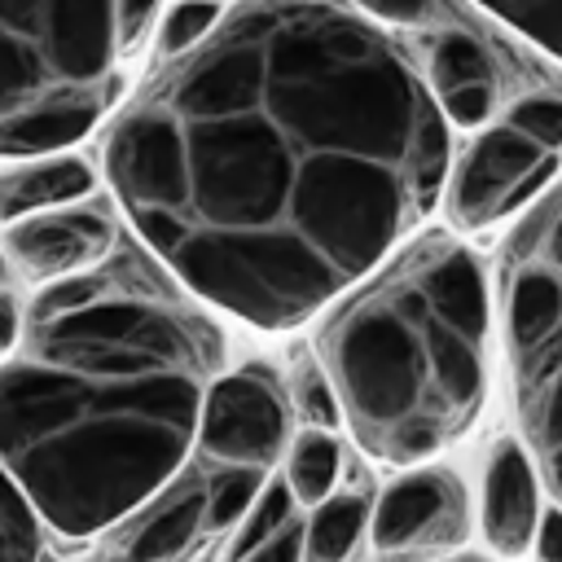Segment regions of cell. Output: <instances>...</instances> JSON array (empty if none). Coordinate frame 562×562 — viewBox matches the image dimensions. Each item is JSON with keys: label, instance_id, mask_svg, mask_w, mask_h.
<instances>
[{"label": "cell", "instance_id": "603a6c76", "mask_svg": "<svg viewBox=\"0 0 562 562\" xmlns=\"http://www.w3.org/2000/svg\"><path fill=\"white\" fill-rule=\"evenodd\" d=\"M531 549L540 558H562V505L558 501L540 514V527H536V544Z\"/></svg>", "mask_w": 562, "mask_h": 562}, {"label": "cell", "instance_id": "ffe728a7", "mask_svg": "<svg viewBox=\"0 0 562 562\" xmlns=\"http://www.w3.org/2000/svg\"><path fill=\"white\" fill-rule=\"evenodd\" d=\"M285 386H290V404H294V413H299L303 426H325V430H334V426L342 422L334 382H329V373L321 369V360L294 364V373H290Z\"/></svg>", "mask_w": 562, "mask_h": 562}, {"label": "cell", "instance_id": "7402d4cb", "mask_svg": "<svg viewBox=\"0 0 562 562\" xmlns=\"http://www.w3.org/2000/svg\"><path fill=\"white\" fill-rule=\"evenodd\" d=\"M356 9L382 26H408V31H426L439 22V0H356Z\"/></svg>", "mask_w": 562, "mask_h": 562}, {"label": "cell", "instance_id": "7a4b0ae2", "mask_svg": "<svg viewBox=\"0 0 562 562\" xmlns=\"http://www.w3.org/2000/svg\"><path fill=\"white\" fill-rule=\"evenodd\" d=\"M224 334L149 250L44 281L0 356V461L48 536H105L193 452Z\"/></svg>", "mask_w": 562, "mask_h": 562}, {"label": "cell", "instance_id": "2e32d148", "mask_svg": "<svg viewBox=\"0 0 562 562\" xmlns=\"http://www.w3.org/2000/svg\"><path fill=\"white\" fill-rule=\"evenodd\" d=\"M342 474V443L334 430L325 426H303L299 435H290L285 448V483L294 487L299 505L312 509L316 501H325L334 492Z\"/></svg>", "mask_w": 562, "mask_h": 562}, {"label": "cell", "instance_id": "6da1fadb", "mask_svg": "<svg viewBox=\"0 0 562 562\" xmlns=\"http://www.w3.org/2000/svg\"><path fill=\"white\" fill-rule=\"evenodd\" d=\"M448 114L360 9L241 0L114 110L101 162L145 250L255 329L369 277L448 180Z\"/></svg>", "mask_w": 562, "mask_h": 562}, {"label": "cell", "instance_id": "277c9868", "mask_svg": "<svg viewBox=\"0 0 562 562\" xmlns=\"http://www.w3.org/2000/svg\"><path fill=\"white\" fill-rule=\"evenodd\" d=\"M171 0H0V158L70 149L119 110Z\"/></svg>", "mask_w": 562, "mask_h": 562}, {"label": "cell", "instance_id": "e0dca14e", "mask_svg": "<svg viewBox=\"0 0 562 562\" xmlns=\"http://www.w3.org/2000/svg\"><path fill=\"white\" fill-rule=\"evenodd\" d=\"M53 549V536L44 518L35 514L31 496L18 487V479L0 461V558H40Z\"/></svg>", "mask_w": 562, "mask_h": 562}, {"label": "cell", "instance_id": "52a82bcc", "mask_svg": "<svg viewBox=\"0 0 562 562\" xmlns=\"http://www.w3.org/2000/svg\"><path fill=\"white\" fill-rule=\"evenodd\" d=\"M290 386L268 364H241L220 373L206 391L193 452L220 465L268 470L290 448Z\"/></svg>", "mask_w": 562, "mask_h": 562}, {"label": "cell", "instance_id": "ba28073f", "mask_svg": "<svg viewBox=\"0 0 562 562\" xmlns=\"http://www.w3.org/2000/svg\"><path fill=\"white\" fill-rule=\"evenodd\" d=\"M562 149L518 132L514 123H496L470 140L448 184V220L457 228H487L505 220L514 206L536 198L553 171Z\"/></svg>", "mask_w": 562, "mask_h": 562}, {"label": "cell", "instance_id": "5bb4252c", "mask_svg": "<svg viewBox=\"0 0 562 562\" xmlns=\"http://www.w3.org/2000/svg\"><path fill=\"white\" fill-rule=\"evenodd\" d=\"M224 553L228 558H281V562L307 558V518L285 474L281 479L268 474V483L255 492L233 536L224 540Z\"/></svg>", "mask_w": 562, "mask_h": 562}, {"label": "cell", "instance_id": "44dd1931", "mask_svg": "<svg viewBox=\"0 0 562 562\" xmlns=\"http://www.w3.org/2000/svg\"><path fill=\"white\" fill-rule=\"evenodd\" d=\"M505 123H514L518 132L562 149V97L553 92H531V97H518L505 114Z\"/></svg>", "mask_w": 562, "mask_h": 562}, {"label": "cell", "instance_id": "d6986e66", "mask_svg": "<svg viewBox=\"0 0 562 562\" xmlns=\"http://www.w3.org/2000/svg\"><path fill=\"white\" fill-rule=\"evenodd\" d=\"M224 4L220 0H171L154 26V57H176L184 48H193L215 22H220Z\"/></svg>", "mask_w": 562, "mask_h": 562}, {"label": "cell", "instance_id": "30bf717a", "mask_svg": "<svg viewBox=\"0 0 562 562\" xmlns=\"http://www.w3.org/2000/svg\"><path fill=\"white\" fill-rule=\"evenodd\" d=\"M119 246V224L105 202H61L4 224V255L26 281H57L101 263Z\"/></svg>", "mask_w": 562, "mask_h": 562}, {"label": "cell", "instance_id": "9c48e42d", "mask_svg": "<svg viewBox=\"0 0 562 562\" xmlns=\"http://www.w3.org/2000/svg\"><path fill=\"white\" fill-rule=\"evenodd\" d=\"M470 536V501L465 483L448 465H404L373 496L369 514V549L378 558H426L452 553Z\"/></svg>", "mask_w": 562, "mask_h": 562}, {"label": "cell", "instance_id": "ac0fdd59", "mask_svg": "<svg viewBox=\"0 0 562 562\" xmlns=\"http://www.w3.org/2000/svg\"><path fill=\"white\" fill-rule=\"evenodd\" d=\"M518 35H527L536 48H544L553 61H562V0H474Z\"/></svg>", "mask_w": 562, "mask_h": 562}, {"label": "cell", "instance_id": "7c38bea8", "mask_svg": "<svg viewBox=\"0 0 562 562\" xmlns=\"http://www.w3.org/2000/svg\"><path fill=\"white\" fill-rule=\"evenodd\" d=\"M430 88L448 114V123L457 127H479L492 119L496 110V97H501V83H496V70H492V57L487 48L465 35V31H448L443 40H435L430 48Z\"/></svg>", "mask_w": 562, "mask_h": 562}, {"label": "cell", "instance_id": "8992f818", "mask_svg": "<svg viewBox=\"0 0 562 562\" xmlns=\"http://www.w3.org/2000/svg\"><path fill=\"white\" fill-rule=\"evenodd\" d=\"M268 483V470L220 465L198 452L127 518L101 536V553L119 558H189L206 549L211 536L233 531L255 492Z\"/></svg>", "mask_w": 562, "mask_h": 562}, {"label": "cell", "instance_id": "3957f363", "mask_svg": "<svg viewBox=\"0 0 562 562\" xmlns=\"http://www.w3.org/2000/svg\"><path fill=\"white\" fill-rule=\"evenodd\" d=\"M351 439L417 465L448 452L483 413L492 373V285L483 259L452 233L395 246L316 329Z\"/></svg>", "mask_w": 562, "mask_h": 562}, {"label": "cell", "instance_id": "d4e9b609", "mask_svg": "<svg viewBox=\"0 0 562 562\" xmlns=\"http://www.w3.org/2000/svg\"><path fill=\"white\" fill-rule=\"evenodd\" d=\"M9 281V255H4V246H0V285Z\"/></svg>", "mask_w": 562, "mask_h": 562}, {"label": "cell", "instance_id": "4fadbf2b", "mask_svg": "<svg viewBox=\"0 0 562 562\" xmlns=\"http://www.w3.org/2000/svg\"><path fill=\"white\" fill-rule=\"evenodd\" d=\"M92 189H97L92 162L70 149L13 158V167H0V224H13L31 211H48L75 198H92Z\"/></svg>", "mask_w": 562, "mask_h": 562}, {"label": "cell", "instance_id": "8fae6325", "mask_svg": "<svg viewBox=\"0 0 562 562\" xmlns=\"http://www.w3.org/2000/svg\"><path fill=\"white\" fill-rule=\"evenodd\" d=\"M540 527V470L522 435H501L479 474V531L492 553H527Z\"/></svg>", "mask_w": 562, "mask_h": 562}, {"label": "cell", "instance_id": "5b68a950", "mask_svg": "<svg viewBox=\"0 0 562 562\" xmlns=\"http://www.w3.org/2000/svg\"><path fill=\"white\" fill-rule=\"evenodd\" d=\"M518 435L562 505V180L509 228L496 272Z\"/></svg>", "mask_w": 562, "mask_h": 562}, {"label": "cell", "instance_id": "cb8c5ba5", "mask_svg": "<svg viewBox=\"0 0 562 562\" xmlns=\"http://www.w3.org/2000/svg\"><path fill=\"white\" fill-rule=\"evenodd\" d=\"M18 329H22V307H18V299L0 285V356L18 342Z\"/></svg>", "mask_w": 562, "mask_h": 562}, {"label": "cell", "instance_id": "9a60e30c", "mask_svg": "<svg viewBox=\"0 0 562 562\" xmlns=\"http://www.w3.org/2000/svg\"><path fill=\"white\" fill-rule=\"evenodd\" d=\"M369 514H373V487L347 483L312 505L307 514V558L338 562L356 558L369 544Z\"/></svg>", "mask_w": 562, "mask_h": 562}]
</instances>
